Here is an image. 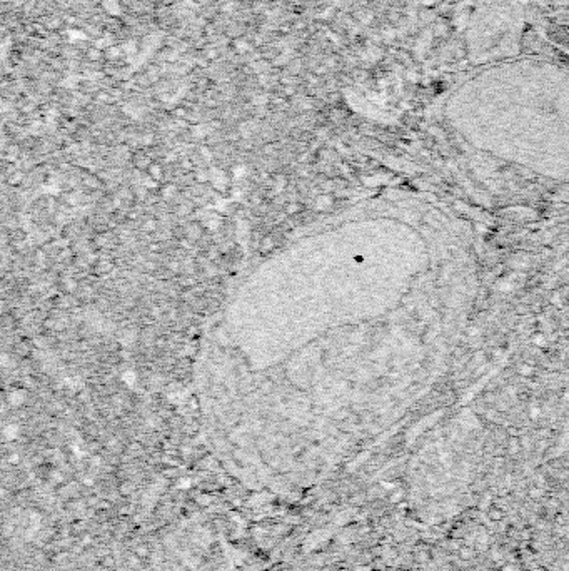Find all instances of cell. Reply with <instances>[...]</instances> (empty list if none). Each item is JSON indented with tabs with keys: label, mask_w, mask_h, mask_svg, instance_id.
Segmentation results:
<instances>
[{
	"label": "cell",
	"mask_w": 569,
	"mask_h": 571,
	"mask_svg": "<svg viewBox=\"0 0 569 571\" xmlns=\"http://www.w3.org/2000/svg\"><path fill=\"white\" fill-rule=\"evenodd\" d=\"M112 563H114V561H112V558H105V565H109V566H110Z\"/></svg>",
	"instance_id": "cell-1"
},
{
	"label": "cell",
	"mask_w": 569,
	"mask_h": 571,
	"mask_svg": "<svg viewBox=\"0 0 569 571\" xmlns=\"http://www.w3.org/2000/svg\"><path fill=\"white\" fill-rule=\"evenodd\" d=\"M100 508H109V503H100Z\"/></svg>",
	"instance_id": "cell-2"
}]
</instances>
